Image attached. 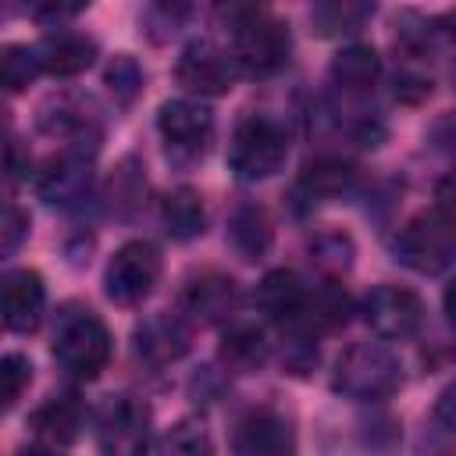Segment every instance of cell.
Returning a JSON list of instances; mask_svg holds the SVG:
<instances>
[{"label": "cell", "instance_id": "cell-14", "mask_svg": "<svg viewBox=\"0 0 456 456\" xmlns=\"http://www.w3.org/2000/svg\"><path fill=\"white\" fill-rule=\"evenodd\" d=\"M235 456H296V431L278 410H249L232 431Z\"/></svg>", "mask_w": 456, "mask_h": 456}, {"label": "cell", "instance_id": "cell-25", "mask_svg": "<svg viewBox=\"0 0 456 456\" xmlns=\"http://www.w3.org/2000/svg\"><path fill=\"white\" fill-rule=\"evenodd\" d=\"M146 189H150V185H146V167H142V160H139V157H121L118 167H114L110 178H107V203H110L114 214L132 217V214L142 210Z\"/></svg>", "mask_w": 456, "mask_h": 456}, {"label": "cell", "instance_id": "cell-33", "mask_svg": "<svg viewBox=\"0 0 456 456\" xmlns=\"http://www.w3.org/2000/svg\"><path fill=\"white\" fill-rule=\"evenodd\" d=\"M25 235H28V214L14 200H7V207H4V253L11 256Z\"/></svg>", "mask_w": 456, "mask_h": 456}, {"label": "cell", "instance_id": "cell-4", "mask_svg": "<svg viewBox=\"0 0 456 456\" xmlns=\"http://www.w3.org/2000/svg\"><path fill=\"white\" fill-rule=\"evenodd\" d=\"M395 260L406 264L417 274H442L456 264V214L442 210V207H428L420 214H413L395 242Z\"/></svg>", "mask_w": 456, "mask_h": 456}, {"label": "cell", "instance_id": "cell-17", "mask_svg": "<svg viewBox=\"0 0 456 456\" xmlns=\"http://www.w3.org/2000/svg\"><path fill=\"white\" fill-rule=\"evenodd\" d=\"M36 57H39V68L46 75H57V78H71V75H82L86 68H93L96 61V39L86 36V32H75V28H50L39 43H36Z\"/></svg>", "mask_w": 456, "mask_h": 456}, {"label": "cell", "instance_id": "cell-37", "mask_svg": "<svg viewBox=\"0 0 456 456\" xmlns=\"http://www.w3.org/2000/svg\"><path fill=\"white\" fill-rule=\"evenodd\" d=\"M438 203L435 207H442V210H449V214H456V171L452 175H445L442 182H438Z\"/></svg>", "mask_w": 456, "mask_h": 456}, {"label": "cell", "instance_id": "cell-31", "mask_svg": "<svg viewBox=\"0 0 456 456\" xmlns=\"http://www.w3.org/2000/svg\"><path fill=\"white\" fill-rule=\"evenodd\" d=\"M103 82H107V89L114 93L118 103H132L142 93V68L132 53H114V61L103 71Z\"/></svg>", "mask_w": 456, "mask_h": 456}, {"label": "cell", "instance_id": "cell-26", "mask_svg": "<svg viewBox=\"0 0 456 456\" xmlns=\"http://www.w3.org/2000/svg\"><path fill=\"white\" fill-rule=\"evenodd\" d=\"M353 178H356V171H353V164L349 160H342V157H314V160H306L303 164V175H299V189L314 200H324V196H342L349 185H353Z\"/></svg>", "mask_w": 456, "mask_h": 456}, {"label": "cell", "instance_id": "cell-28", "mask_svg": "<svg viewBox=\"0 0 456 456\" xmlns=\"http://www.w3.org/2000/svg\"><path fill=\"white\" fill-rule=\"evenodd\" d=\"M353 256H356V246L349 235L342 232H317L310 239V264L324 274V278H338L353 267Z\"/></svg>", "mask_w": 456, "mask_h": 456}, {"label": "cell", "instance_id": "cell-13", "mask_svg": "<svg viewBox=\"0 0 456 456\" xmlns=\"http://www.w3.org/2000/svg\"><path fill=\"white\" fill-rule=\"evenodd\" d=\"M175 78L192 96H224L232 89V61L210 39H192L178 53Z\"/></svg>", "mask_w": 456, "mask_h": 456}, {"label": "cell", "instance_id": "cell-3", "mask_svg": "<svg viewBox=\"0 0 456 456\" xmlns=\"http://www.w3.org/2000/svg\"><path fill=\"white\" fill-rule=\"evenodd\" d=\"M335 392L356 403H381L392 399L403 385V367L395 353L381 342H353L335 360Z\"/></svg>", "mask_w": 456, "mask_h": 456}, {"label": "cell", "instance_id": "cell-24", "mask_svg": "<svg viewBox=\"0 0 456 456\" xmlns=\"http://www.w3.org/2000/svg\"><path fill=\"white\" fill-rule=\"evenodd\" d=\"M228 242L235 246V253L242 260H256L267 253L271 246V221L264 214V207L256 203H239L228 217Z\"/></svg>", "mask_w": 456, "mask_h": 456}, {"label": "cell", "instance_id": "cell-23", "mask_svg": "<svg viewBox=\"0 0 456 456\" xmlns=\"http://www.w3.org/2000/svg\"><path fill=\"white\" fill-rule=\"evenodd\" d=\"M267 353H271V346H267L264 331L253 328V324H232L221 335V346H217V356H221L224 370H232V374L260 370L267 363Z\"/></svg>", "mask_w": 456, "mask_h": 456}, {"label": "cell", "instance_id": "cell-15", "mask_svg": "<svg viewBox=\"0 0 456 456\" xmlns=\"http://www.w3.org/2000/svg\"><path fill=\"white\" fill-rule=\"evenodd\" d=\"M46 310V285L32 267H11L4 274V324L7 331L28 335L39 328Z\"/></svg>", "mask_w": 456, "mask_h": 456}, {"label": "cell", "instance_id": "cell-9", "mask_svg": "<svg viewBox=\"0 0 456 456\" xmlns=\"http://www.w3.org/2000/svg\"><path fill=\"white\" fill-rule=\"evenodd\" d=\"M157 128L167 142V153L178 160H196L207 153L210 135H214V114L189 96L164 100L157 110Z\"/></svg>", "mask_w": 456, "mask_h": 456}, {"label": "cell", "instance_id": "cell-18", "mask_svg": "<svg viewBox=\"0 0 456 456\" xmlns=\"http://www.w3.org/2000/svg\"><path fill=\"white\" fill-rule=\"evenodd\" d=\"M185 349H189V324L178 314H150L135 328V353L153 367L182 360Z\"/></svg>", "mask_w": 456, "mask_h": 456}, {"label": "cell", "instance_id": "cell-12", "mask_svg": "<svg viewBox=\"0 0 456 456\" xmlns=\"http://www.w3.org/2000/svg\"><path fill=\"white\" fill-rule=\"evenodd\" d=\"M235 303H239V285L224 271L192 274L178 296V310L192 324H221L235 314Z\"/></svg>", "mask_w": 456, "mask_h": 456}, {"label": "cell", "instance_id": "cell-20", "mask_svg": "<svg viewBox=\"0 0 456 456\" xmlns=\"http://www.w3.org/2000/svg\"><path fill=\"white\" fill-rule=\"evenodd\" d=\"M349 314H353L349 292H346L335 278H324L321 285H314V289L306 292L303 317H299V324H292V328H303V331H310V335H324V331L342 328V324L349 321Z\"/></svg>", "mask_w": 456, "mask_h": 456}, {"label": "cell", "instance_id": "cell-19", "mask_svg": "<svg viewBox=\"0 0 456 456\" xmlns=\"http://www.w3.org/2000/svg\"><path fill=\"white\" fill-rule=\"evenodd\" d=\"M306 292H310V285H303V278H299L296 271L278 267V271H267V274L260 278L253 299H256L260 314H267L271 321L292 328V324H299V317H303Z\"/></svg>", "mask_w": 456, "mask_h": 456}, {"label": "cell", "instance_id": "cell-27", "mask_svg": "<svg viewBox=\"0 0 456 456\" xmlns=\"http://www.w3.org/2000/svg\"><path fill=\"white\" fill-rule=\"evenodd\" d=\"M374 14L370 4H353V0H328V4H317L310 11V21L321 36H346V32H356L367 18Z\"/></svg>", "mask_w": 456, "mask_h": 456}, {"label": "cell", "instance_id": "cell-5", "mask_svg": "<svg viewBox=\"0 0 456 456\" xmlns=\"http://www.w3.org/2000/svg\"><path fill=\"white\" fill-rule=\"evenodd\" d=\"M289 160V135L267 114H246L228 142V164L242 182L271 178Z\"/></svg>", "mask_w": 456, "mask_h": 456}, {"label": "cell", "instance_id": "cell-32", "mask_svg": "<svg viewBox=\"0 0 456 456\" xmlns=\"http://www.w3.org/2000/svg\"><path fill=\"white\" fill-rule=\"evenodd\" d=\"M0 381H4V406L11 410L21 399V392L28 388V381H32V363L21 353H7L0 360Z\"/></svg>", "mask_w": 456, "mask_h": 456}, {"label": "cell", "instance_id": "cell-40", "mask_svg": "<svg viewBox=\"0 0 456 456\" xmlns=\"http://www.w3.org/2000/svg\"><path fill=\"white\" fill-rule=\"evenodd\" d=\"M18 456H57V449L53 445H25V449H18Z\"/></svg>", "mask_w": 456, "mask_h": 456}, {"label": "cell", "instance_id": "cell-34", "mask_svg": "<svg viewBox=\"0 0 456 456\" xmlns=\"http://www.w3.org/2000/svg\"><path fill=\"white\" fill-rule=\"evenodd\" d=\"M185 14H189V7H182V4H153V7H146L142 25H146V28H164V36H167V32L178 28V21H182Z\"/></svg>", "mask_w": 456, "mask_h": 456}, {"label": "cell", "instance_id": "cell-2", "mask_svg": "<svg viewBox=\"0 0 456 456\" xmlns=\"http://www.w3.org/2000/svg\"><path fill=\"white\" fill-rule=\"evenodd\" d=\"M292 36L281 18L260 7H242L232 18V61L249 78H271L289 64Z\"/></svg>", "mask_w": 456, "mask_h": 456}, {"label": "cell", "instance_id": "cell-21", "mask_svg": "<svg viewBox=\"0 0 456 456\" xmlns=\"http://www.w3.org/2000/svg\"><path fill=\"white\" fill-rule=\"evenodd\" d=\"M328 75H331V82H335L346 96H363V93L374 89V82H378V75H381V57H378V50L367 46V43H349V46H342V50L331 57Z\"/></svg>", "mask_w": 456, "mask_h": 456}, {"label": "cell", "instance_id": "cell-38", "mask_svg": "<svg viewBox=\"0 0 456 456\" xmlns=\"http://www.w3.org/2000/svg\"><path fill=\"white\" fill-rule=\"evenodd\" d=\"M82 11V4H43V7H36V18H53V21H61V18H75Z\"/></svg>", "mask_w": 456, "mask_h": 456}, {"label": "cell", "instance_id": "cell-10", "mask_svg": "<svg viewBox=\"0 0 456 456\" xmlns=\"http://www.w3.org/2000/svg\"><path fill=\"white\" fill-rule=\"evenodd\" d=\"M363 321L378 338H410L424 324V303L413 289L403 285H374L360 306Z\"/></svg>", "mask_w": 456, "mask_h": 456}, {"label": "cell", "instance_id": "cell-6", "mask_svg": "<svg viewBox=\"0 0 456 456\" xmlns=\"http://www.w3.org/2000/svg\"><path fill=\"white\" fill-rule=\"evenodd\" d=\"M153 413L142 399L118 392L96 410V449L100 456H146Z\"/></svg>", "mask_w": 456, "mask_h": 456}, {"label": "cell", "instance_id": "cell-8", "mask_svg": "<svg viewBox=\"0 0 456 456\" xmlns=\"http://www.w3.org/2000/svg\"><path fill=\"white\" fill-rule=\"evenodd\" d=\"M39 128L46 135L68 142V150L82 153V157H93L100 139H103V121H100L96 103L89 96H78V93L50 96L39 107Z\"/></svg>", "mask_w": 456, "mask_h": 456}, {"label": "cell", "instance_id": "cell-11", "mask_svg": "<svg viewBox=\"0 0 456 456\" xmlns=\"http://www.w3.org/2000/svg\"><path fill=\"white\" fill-rule=\"evenodd\" d=\"M36 192L39 200H46L50 207H61V210H75L89 200L93 192V167H89V157L82 153H57L50 157L39 171H36Z\"/></svg>", "mask_w": 456, "mask_h": 456}, {"label": "cell", "instance_id": "cell-1", "mask_svg": "<svg viewBox=\"0 0 456 456\" xmlns=\"http://www.w3.org/2000/svg\"><path fill=\"white\" fill-rule=\"evenodd\" d=\"M53 360L78 381L100 378L110 360V331L86 303H64L53 321Z\"/></svg>", "mask_w": 456, "mask_h": 456}, {"label": "cell", "instance_id": "cell-35", "mask_svg": "<svg viewBox=\"0 0 456 456\" xmlns=\"http://www.w3.org/2000/svg\"><path fill=\"white\" fill-rule=\"evenodd\" d=\"M435 43L456 53V11H449L442 18H431V46Z\"/></svg>", "mask_w": 456, "mask_h": 456}, {"label": "cell", "instance_id": "cell-16", "mask_svg": "<svg viewBox=\"0 0 456 456\" xmlns=\"http://www.w3.org/2000/svg\"><path fill=\"white\" fill-rule=\"evenodd\" d=\"M28 428L43 445H53V449L71 445L86 428V403L75 392H53L46 403L32 410Z\"/></svg>", "mask_w": 456, "mask_h": 456}, {"label": "cell", "instance_id": "cell-36", "mask_svg": "<svg viewBox=\"0 0 456 456\" xmlns=\"http://www.w3.org/2000/svg\"><path fill=\"white\" fill-rule=\"evenodd\" d=\"M435 420H438L442 428L456 431V381L438 392V399H435Z\"/></svg>", "mask_w": 456, "mask_h": 456}, {"label": "cell", "instance_id": "cell-30", "mask_svg": "<svg viewBox=\"0 0 456 456\" xmlns=\"http://www.w3.org/2000/svg\"><path fill=\"white\" fill-rule=\"evenodd\" d=\"M39 57L36 46H21V43H7L0 50V82L7 93H21L36 75H39Z\"/></svg>", "mask_w": 456, "mask_h": 456}, {"label": "cell", "instance_id": "cell-22", "mask_svg": "<svg viewBox=\"0 0 456 456\" xmlns=\"http://www.w3.org/2000/svg\"><path fill=\"white\" fill-rule=\"evenodd\" d=\"M160 221H164V232L178 242H189L196 235H203L207 228V207H203V196L192 189V185H178L171 189L164 200H160Z\"/></svg>", "mask_w": 456, "mask_h": 456}, {"label": "cell", "instance_id": "cell-39", "mask_svg": "<svg viewBox=\"0 0 456 456\" xmlns=\"http://www.w3.org/2000/svg\"><path fill=\"white\" fill-rule=\"evenodd\" d=\"M442 306H445V314H449V324L456 328V281H449V285H445V296H442Z\"/></svg>", "mask_w": 456, "mask_h": 456}, {"label": "cell", "instance_id": "cell-29", "mask_svg": "<svg viewBox=\"0 0 456 456\" xmlns=\"http://www.w3.org/2000/svg\"><path fill=\"white\" fill-rule=\"evenodd\" d=\"M160 456H210V435L203 420L182 417L160 438Z\"/></svg>", "mask_w": 456, "mask_h": 456}, {"label": "cell", "instance_id": "cell-7", "mask_svg": "<svg viewBox=\"0 0 456 456\" xmlns=\"http://www.w3.org/2000/svg\"><path fill=\"white\" fill-rule=\"evenodd\" d=\"M160 281V253L146 239H132L114 249L103 271V292L118 306H139Z\"/></svg>", "mask_w": 456, "mask_h": 456}]
</instances>
